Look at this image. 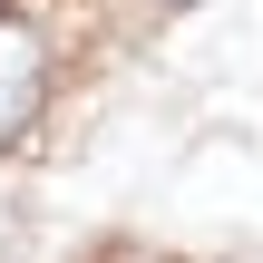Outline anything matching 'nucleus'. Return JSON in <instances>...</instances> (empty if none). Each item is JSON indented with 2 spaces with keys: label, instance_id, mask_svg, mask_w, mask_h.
<instances>
[{
  "label": "nucleus",
  "instance_id": "1",
  "mask_svg": "<svg viewBox=\"0 0 263 263\" xmlns=\"http://www.w3.org/2000/svg\"><path fill=\"white\" fill-rule=\"evenodd\" d=\"M39 98H49V49H39V29L0 20V146L39 117Z\"/></svg>",
  "mask_w": 263,
  "mask_h": 263
}]
</instances>
